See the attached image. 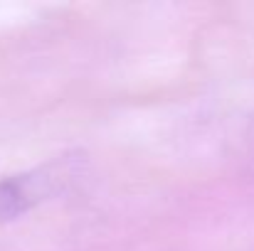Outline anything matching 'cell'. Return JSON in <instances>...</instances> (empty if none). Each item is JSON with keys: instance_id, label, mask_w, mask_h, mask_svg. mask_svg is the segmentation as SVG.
I'll list each match as a JSON object with an SVG mask.
<instances>
[{"instance_id": "obj_1", "label": "cell", "mask_w": 254, "mask_h": 251, "mask_svg": "<svg viewBox=\"0 0 254 251\" xmlns=\"http://www.w3.org/2000/svg\"><path fill=\"white\" fill-rule=\"evenodd\" d=\"M47 177H5L0 180V224L17 219L27 209H32L45 195Z\"/></svg>"}]
</instances>
